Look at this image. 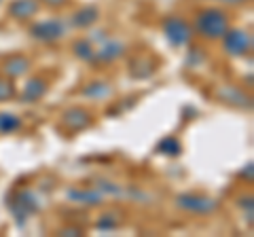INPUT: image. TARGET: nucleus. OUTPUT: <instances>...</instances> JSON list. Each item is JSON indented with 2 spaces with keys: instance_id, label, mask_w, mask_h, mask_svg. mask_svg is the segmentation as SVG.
Masks as SVG:
<instances>
[{
  "instance_id": "obj_1",
  "label": "nucleus",
  "mask_w": 254,
  "mask_h": 237,
  "mask_svg": "<svg viewBox=\"0 0 254 237\" xmlns=\"http://www.w3.org/2000/svg\"><path fill=\"white\" fill-rule=\"evenodd\" d=\"M229 30V15L222 9H201L195 15V28L193 32H197L201 38H208V41H220L225 32Z\"/></svg>"
},
{
  "instance_id": "obj_2",
  "label": "nucleus",
  "mask_w": 254,
  "mask_h": 237,
  "mask_svg": "<svg viewBox=\"0 0 254 237\" xmlns=\"http://www.w3.org/2000/svg\"><path fill=\"white\" fill-rule=\"evenodd\" d=\"M41 197H38L34 191H30V188H21V191H15L6 197V210L13 214L15 223L17 227H23L28 223L30 216H34L41 212Z\"/></svg>"
},
{
  "instance_id": "obj_3",
  "label": "nucleus",
  "mask_w": 254,
  "mask_h": 237,
  "mask_svg": "<svg viewBox=\"0 0 254 237\" xmlns=\"http://www.w3.org/2000/svg\"><path fill=\"white\" fill-rule=\"evenodd\" d=\"M161 30H163V36L172 47H187L193 38V26L180 15H168L163 21H161Z\"/></svg>"
},
{
  "instance_id": "obj_4",
  "label": "nucleus",
  "mask_w": 254,
  "mask_h": 237,
  "mask_svg": "<svg viewBox=\"0 0 254 237\" xmlns=\"http://www.w3.org/2000/svg\"><path fill=\"white\" fill-rule=\"evenodd\" d=\"M176 208L189 214H197V216H208L212 212H216L220 208L218 199L208 195H199V193H180L176 195Z\"/></svg>"
},
{
  "instance_id": "obj_5",
  "label": "nucleus",
  "mask_w": 254,
  "mask_h": 237,
  "mask_svg": "<svg viewBox=\"0 0 254 237\" xmlns=\"http://www.w3.org/2000/svg\"><path fill=\"white\" fill-rule=\"evenodd\" d=\"M220 41H222L225 53H229L231 58H246V55H250V51H252V34L248 30L229 28Z\"/></svg>"
},
{
  "instance_id": "obj_6",
  "label": "nucleus",
  "mask_w": 254,
  "mask_h": 237,
  "mask_svg": "<svg viewBox=\"0 0 254 237\" xmlns=\"http://www.w3.org/2000/svg\"><path fill=\"white\" fill-rule=\"evenodd\" d=\"M28 34L38 43H55L66 34V26H64L62 19H43L32 23Z\"/></svg>"
},
{
  "instance_id": "obj_7",
  "label": "nucleus",
  "mask_w": 254,
  "mask_h": 237,
  "mask_svg": "<svg viewBox=\"0 0 254 237\" xmlns=\"http://www.w3.org/2000/svg\"><path fill=\"white\" fill-rule=\"evenodd\" d=\"M125 53H127V45L123 41H117V38H106V41L100 45V49H95L91 66H95V68L108 66V64H113V61L121 59Z\"/></svg>"
},
{
  "instance_id": "obj_8",
  "label": "nucleus",
  "mask_w": 254,
  "mask_h": 237,
  "mask_svg": "<svg viewBox=\"0 0 254 237\" xmlns=\"http://www.w3.org/2000/svg\"><path fill=\"white\" fill-rule=\"evenodd\" d=\"M91 123H93V115L83 106H72L64 110L60 118V125L70 133H78L87 127H91Z\"/></svg>"
},
{
  "instance_id": "obj_9",
  "label": "nucleus",
  "mask_w": 254,
  "mask_h": 237,
  "mask_svg": "<svg viewBox=\"0 0 254 237\" xmlns=\"http://www.w3.org/2000/svg\"><path fill=\"white\" fill-rule=\"evenodd\" d=\"M216 98L222 102V104H227L231 108L248 110L252 106V98L246 91H242L240 87H233V85H220L216 89Z\"/></svg>"
},
{
  "instance_id": "obj_10",
  "label": "nucleus",
  "mask_w": 254,
  "mask_h": 237,
  "mask_svg": "<svg viewBox=\"0 0 254 237\" xmlns=\"http://www.w3.org/2000/svg\"><path fill=\"white\" fill-rule=\"evenodd\" d=\"M157 70V59L150 58V55H133V58L129 59V66H127V72H129L131 78H138V81H142V78H150L155 74Z\"/></svg>"
},
{
  "instance_id": "obj_11",
  "label": "nucleus",
  "mask_w": 254,
  "mask_h": 237,
  "mask_svg": "<svg viewBox=\"0 0 254 237\" xmlns=\"http://www.w3.org/2000/svg\"><path fill=\"white\" fill-rule=\"evenodd\" d=\"M47 91H49V83H47V78L43 76H30L26 85H23L21 89V102L23 104H36V102H41Z\"/></svg>"
},
{
  "instance_id": "obj_12",
  "label": "nucleus",
  "mask_w": 254,
  "mask_h": 237,
  "mask_svg": "<svg viewBox=\"0 0 254 237\" xmlns=\"http://www.w3.org/2000/svg\"><path fill=\"white\" fill-rule=\"evenodd\" d=\"M66 197H68V201L81 203V205H89V208L104 203V195H102L98 188H68Z\"/></svg>"
},
{
  "instance_id": "obj_13",
  "label": "nucleus",
  "mask_w": 254,
  "mask_h": 237,
  "mask_svg": "<svg viewBox=\"0 0 254 237\" xmlns=\"http://www.w3.org/2000/svg\"><path fill=\"white\" fill-rule=\"evenodd\" d=\"M41 9V0H11L9 2V15L17 21L32 19Z\"/></svg>"
},
{
  "instance_id": "obj_14",
  "label": "nucleus",
  "mask_w": 254,
  "mask_h": 237,
  "mask_svg": "<svg viewBox=\"0 0 254 237\" xmlns=\"http://www.w3.org/2000/svg\"><path fill=\"white\" fill-rule=\"evenodd\" d=\"M28 70H30V59L21 53H13L2 61V74L9 76V78L26 76Z\"/></svg>"
},
{
  "instance_id": "obj_15",
  "label": "nucleus",
  "mask_w": 254,
  "mask_h": 237,
  "mask_svg": "<svg viewBox=\"0 0 254 237\" xmlns=\"http://www.w3.org/2000/svg\"><path fill=\"white\" fill-rule=\"evenodd\" d=\"M83 98L87 100H93V102H104L108 100L110 96L115 93L113 85H110L108 81H89L85 87H83Z\"/></svg>"
},
{
  "instance_id": "obj_16",
  "label": "nucleus",
  "mask_w": 254,
  "mask_h": 237,
  "mask_svg": "<svg viewBox=\"0 0 254 237\" xmlns=\"http://www.w3.org/2000/svg\"><path fill=\"white\" fill-rule=\"evenodd\" d=\"M98 19H100L98 6L87 4V6H81L78 11H74V15H72V26L78 28V30H85V28H91Z\"/></svg>"
},
{
  "instance_id": "obj_17",
  "label": "nucleus",
  "mask_w": 254,
  "mask_h": 237,
  "mask_svg": "<svg viewBox=\"0 0 254 237\" xmlns=\"http://www.w3.org/2000/svg\"><path fill=\"white\" fill-rule=\"evenodd\" d=\"M155 151L163 157H180L182 155V142L176 136H165L163 140L157 142Z\"/></svg>"
},
{
  "instance_id": "obj_18",
  "label": "nucleus",
  "mask_w": 254,
  "mask_h": 237,
  "mask_svg": "<svg viewBox=\"0 0 254 237\" xmlns=\"http://www.w3.org/2000/svg\"><path fill=\"white\" fill-rule=\"evenodd\" d=\"M72 53H74L76 59L91 64V59H93V55H95V45L89 41V38H78V41L72 43Z\"/></svg>"
},
{
  "instance_id": "obj_19",
  "label": "nucleus",
  "mask_w": 254,
  "mask_h": 237,
  "mask_svg": "<svg viewBox=\"0 0 254 237\" xmlns=\"http://www.w3.org/2000/svg\"><path fill=\"white\" fill-rule=\"evenodd\" d=\"M21 127V118L15 113H0V133L9 136Z\"/></svg>"
},
{
  "instance_id": "obj_20",
  "label": "nucleus",
  "mask_w": 254,
  "mask_h": 237,
  "mask_svg": "<svg viewBox=\"0 0 254 237\" xmlns=\"http://www.w3.org/2000/svg\"><path fill=\"white\" fill-rule=\"evenodd\" d=\"M93 184L102 195L123 197V186H119L117 182H113V180H108V178H93Z\"/></svg>"
},
{
  "instance_id": "obj_21",
  "label": "nucleus",
  "mask_w": 254,
  "mask_h": 237,
  "mask_svg": "<svg viewBox=\"0 0 254 237\" xmlns=\"http://www.w3.org/2000/svg\"><path fill=\"white\" fill-rule=\"evenodd\" d=\"M15 96H17V87H15L13 78H9V76H0V104L15 100Z\"/></svg>"
},
{
  "instance_id": "obj_22",
  "label": "nucleus",
  "mask_w": 254,
  "mask_h": 237,
  "mask_svg": "<svg viewBox=\"0 0 254 237\" xmlns=\"http://www.w3.org/2000/svg\"><path fill=\"white\" fill-rule=\"evenodd\" d=\"M205 58H208V55H205V51L201 49V47H190L187 58H185V66L187 68H197V66L203 64Z\"/></svg>"
},
{
  "instance_id": "obj_23",
  "label": "nucleus",
  "mask_w": 254,
  "mask_h": 237,
  "mask_svg": "<svg viewBox=\"0 0 254 237\" xmlns=\"http://www.w3.org/2000/svg\"><path fill=\"white\" fill-rule=\"evenodd\" d=\"M95 229L102 233H110V231H117L119 229V220L113 214H102L98 220H95Z\"/></svg>"
},
{
  "instance_id": "obj_24",
  "label": "nucleus",
  "mask_w": 254,
  "mask_h": 237,
  "mask_svg": "<svg viewBox=\"0 0 254 237\" xmlns=\"http://www.w3.org/2000/svg\"><path fill=\"white\" fill-rule=\"evenodd\" d=\"M237 205L244 210L246 220H248V225L252 227V223H254V199L250 195L248 197H240V199H237Z\"/></svg>"
},
{
  "instance_id": "obj_25",
  "label": "nucleus",
  "mask_w": 254,
  "mask_h": 237,
  "mask_svg": "<svg viewBox=\"0 0 254 237\" xmlns=\"http://www.w3.org/2000/svg\"><path fill=\"white\" fill-rule=\"evenodd\" d=\"M58 235H64V237H78V235H83V229L81 227H76V225H68V227H62Z\"/></svg>"
},
{
  "instance_id": "obj_26",
  "label": "nucleus",
  "mask_w": 254,
  "mask_h": 237,
  "mask_svg": "<svg viewBox=\"0 0 254 237\" xmlns=\"http://www.w3.org/2000/svg\"><path fill=\"white\" fill-rule=\"evenodd\" d=\"M240 178L246 180V182H252V180H254V165H252V161L240 172Z\"/></svg>"
},
{
  "instance_id": "obj_27",
  "label": "nucleus",
  "mask_w": 254,
  "mask_h": 237,
  "mask_svg": "<svg viewBox=\"0 0 254 237\" xmlns=\"http://www.w3.org/2000/svg\"><path fill=\"white\" fill-rule=\"evenodd\" d=\"M45 6H51V9H58V6H64L68 0H41Z\"/></svg>"
},
{
  "instance_id": "obj_28",
  "label": "nucleus",
  "mask_w": 254,
  "mask_h": 237,
  "mask_svg": "<svg viewBox=\"0 0 254 237\" xmlns=\"http://www.w3.org/2000/svg\"><path fill=\"white\" fill-rule=\"evenodd\" d=\"M216 2H225V4H244L248 0H216Z\"/></svg>"
},
{
  "instance_id": "obj_29",
  "label": "nucleus",
  "mask_w": 254,
  "mask_h": 237,
  "mask_svg": "<svg viewBox=\"0 0 254 237\" xmlns=\"http://www.w3.org/2000/svg\"><path fill=\"white\" fill-rule=\"evenodd\" d=\"M0 4H2V0H0Z\"/></svg>"
}]
</instances>
